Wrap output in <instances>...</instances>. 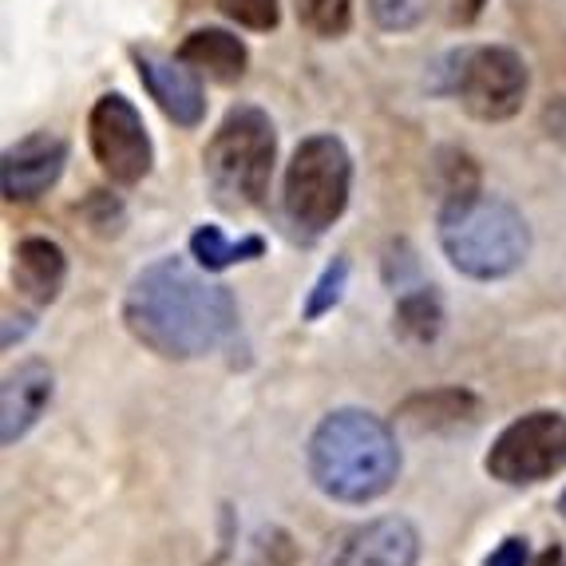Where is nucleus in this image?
<instances>
[{
    "mask_svg": "<svg viewBox=\"0 0 566 566\" xmlns=\"http://www.w3.org/2000/svg\"><path fill=\"white\" fill-rule=\"evenodd\" d=\"M123 325L163 360H199L230 340L238 305L227 285L210 282L182 258H159L127 285Z\"/></svg>",
    "mask_w": 566,
    "mask_h": 566,
    "instance_id": "obj_1",
    "label": "nucleus"
},
{
    "mask_svg": "<svg viewBox=\"0 0 566 566\" xmlns=\"http://www.w3.org/2000/svg\"><path fill=\"white\" fill-rule=\"evenodd\" d=\"M310 480L337 503L380 500L400 475L392 428L365 408H337L310 436Z\"/></svg>",
    "mask_w": 566,
    "mask_h": 566,
    "instance_id": "obj_2",
    "label": "nucleus"
},
{
    "mask_svg": "<svg viewBox=\"0 0 566 566\" xmlns=\"http://www.w3.org/2000/svg\"><path fill=\"white\" fill-rule=\"evenodd\" d=\"M440 250L463 277L500 282L511 277L531 254L527 218L495 195H468L440 207Z\"/></svg>",
    "mask_w": 566,
    "mask_h": 566,
    "instance_id": "obj_3",
    "label": "nucleus"
},
{
    "mask_svg": "<svg viewBox=\"0 0 566 566\" xmlns=\"http://www.w3.org/2000/svg\"><path fill=\"white\" fill-rule=\"evenodd\" d=\"M277 159V132L270 115L254 104L230 107L227 119L218 123L214 139L207 143L202 167L207 182L227 207H258L270 190Z\"/></svg>",
    "mask_w": 566,
    "mask_h": 566,
    "instance_id": "obj_4",
    "label": "nucleus"
},
{
    "mask_svg": "<svg viewBox=\"0 0 566 566\" xmlns=\"http://www.w3.org/2000/svg\"><path fill=\"white\" fill-rule=\"evenodd\" d=\"M353 195V159L337 135H310L285 163L282 207L297 234L322 238L345 214Z\"/></svg>",
    "mask_w": 566,
    "mask_h": 566,
    "instance_id": "obj_5",
    "label": "nucleus"
},
{
    "mask_svg": "<svg viewBox=\"0 0 566 566\" xmlns=\"http://www.w3.org/2000/svg\"><path fill=\"white\" fill-rule=\"evenodd\" d=\"M448 87L460 99V107L480 123L515 119L527 99L531 72L515 48L503 44H475L452 56Z\"/></svg>",
    "mask_w": 566,
    "mask_h": 566,
    "instance_id": "obj_6",
    "label": "nucleus"
},
{
    "mask_svg": "<svg viewBox=\"0 0 566 566\" xmlns=\"http://www.w3.org/2000/svg\"><path fill=\"white\" fill-rule=\"evenodd\" d=\"M491 480L507 483V488H531L566 468V416L555 408H538L520 420H511L488 460H483Z\"/></svg>",
    "mask_w": 566,
    "mask_h": 566,
    "instance_id": "obj_7",
    "label": "nucleus"
},
{
    "mask_svg": "<svg viewBox=\"0 0 566 566\" xmlns=\"http://www.w3.org/2000/svg\"><path fill=\"white\" fill-rule=\"evenodd\" d=\"M87 143L107 179L119 187H135L151 175V135L143 127L139 107L119 92H107L95 99L92 119H87Z\"/></svg>",
    "mask_w": 566,
    "mask_h": 566,
    "instance_id": "obj_8",
    "label": "nucleus"
},
{
    "mask_svg": "<svg viewBox=\"0 0 566 566\" xmlns=\"http://www.w3.org/2000/svg\"><path fill=\"white\" fill-rule=\"evenodd\" d=\"M420 558V535L400 515L345 527L325 543L322 566H416Z\"/></svg>",
    "mask_w": 566,
    "mask_h": 566,
    "instance_id": "obj_9",
    "label": "nucleus"
},
{
    "mask_svg": "<svg viewBox=\"0 0 566 566\" xmlns=\"http://www.w3.org/2000/svg\"><path fill=\"white\" fill-rule=\"evenodd\" d=\"M67 163V143L60 135L36 132L4 151L0 163V190L9 202H32L56 187Z\"/></svg>",
    "mask_w": 566,
    "mask_h": 566,
    "instance_id": "obj_10",
    "label": "nucleus"
},
{
    "mask_svg": "<svg viewBox=\"0 0 566 566\" xmlns=\"http://www.w3.org/2000/svg\"><path fill=\"white\" fill-rule=\"evenodd\" d=\"M135 67H139V80L147 84V92L167 119H175L179 127H199L207 99H202V84L195 76V67L182 64V60L159 56V52H135Z\"/></svg>",
    "mask_w": 566,
    "mask_h": 566,
    "instance_id": "obj_11",
    "label": "nucleus"
},
{
    "mask_svg": "<svg viewBox=\"0 0 566 566\" xmlns=\"http://www.w3.org/2000/svg\"><path fill=\"white\" fill-rule=\"evenodd\" d=\"M52 392H56V377L44 360H24L4 377V388H0V440H4V448L24 440L40 424V416L52 405Z\"/></svg>",
    "mask_w": 566,
    "mask_h": 566,
    "instance_id": "obj_12",
    "label": "nucleus"
},
{
    "mask_svg": "<svg viewBox=\"0 0 566 566\" xmlns=\"http://www.w3.org/2000/svg\"><path fill=\"white\" fill-rule=\"evenodd\" d=\"M483 412L480 397L460 385L428 388V392H412L405 405L397 408V424L412 428V432H455V428L475 424Z\"/></svg>",
    "mask_w": 566,
    "mask_h": 566,
    "instance_id": "obj_13",
    "label": "nucleus"
},
{
    "mask_svg": "<svg viewBox=\"0 0 566 566\" xmlns=\"http://www.w3.org/2000/svg\"><path fill=\"white\" fill-rule=\"evenodd\" d=\"M67 282V258L48 238H24L12 254V285L32 305H52Z\"/></svg>",
    "mask_w": 566,
    "mask_h": 566,
    "instance_id": "obj_14",
    "label": "nucleus"
},
{
    "mask_svg": "<svg viewBox=\"0 0 566 566\" xmlns=\"http://www.w3.org/2000/svg\"><path fill=\"white\" fill-rule=\"evenodd\" d=\"M179 60L218 84H234L245 76V44L227 29H195L179 48Z\"/></svg>",
    "mask_w": 566,
    "mask_h": 566,
    "instance_id": "obj_15",
    "label": "nucleus"
},
{
    "mask_svg": "<svg viewBox=\"0 0 566 566\" xmlns=\"http://www.w3.org/2000/svg\"><path fill=\"white\" fill-rule=\"evenodd\" d=\"M440 329H444V305H440V297H436L432 290H408L400 293L397 302V333L405 340H412V345H428V340L440 337Z\"/></svg>",
    "mask_w": 566,
    "mask_h": 566,
    "instance_id": "obj_16",
    "label": "nucleus"
},
{
    "mask_svg": "<svg viewBox=\"0 0 566 566\" xmlns=\"http://www.w3.org/2000/svg\"><path fill=\"white\" fill-rule=\"evenodd\" d=\"M190 254L199 258L202 270H227L234 262L262 254V242L258 238H245V242H227L218 227H199L190 238Z\"/></svg>",
    "mask_w": 566,
    "mask_h": 566,
    "instance_id": "obj_17",
    "label": "nucleus"
},
{
    "mask_svg": "<svg viewBox=\"0 0 566 566\" xmlns=\"http://www.w3.org/2000/svg\"><path fill=\"white\" fill-rule=\"evenodd\" d=\"M432 182H436V190H440L444 207L448 202L468 199V195H480V170H475V163L463 151H440L436 155Z\"/></svg>",
    "mask_w": 566,
    "mask_h": 566,
    "instance_id": "obj_18",
    "label": "nucleus"
},
{
    "mask_svg": "<svg viewBox=\"0 0 566 566\" xmlns=\"http://www.w3.org/2000/svg\"><path fill=\"white\" fill-rule=\"evenodd\" d=\"M297 20L313 36L337 40L353 29V0H293Z\"/></svg>",
    "mask_w": 566,
    "mask_h": 566,
    "instance_id": "obj_19",
    "label": "nucleus"
},
{
    "mask_svg": "<svg viewBox=\"0 0 566 566\" xmlns=\"http://www.w3.org/2000/svg\"><path fill=\"white\" fill-rule=\"evenodd\" d=\"M245 566H297V547L282 527H262L250 547V563Z\"/></svg>",
    "mask_w": 566,
    "mask_h": 566,
    "instance_id": "obj_20",
    "label": "nucleus"
},
{
    "mask_svg": "<svg viewBox=\"0 0 566 566\" xmlns=\"http://www.w3.org/2000/svg\"><path fill=\"white\" fill-rule=\"evenodd\" d=\"M368 12L385 32H408L424 20L428 0H368Z\"/></svg>",
    "mask_w": 566,
    "mask_h": 566,
    "instance_id": "obj_21",
    "label": "nucleus"
},
{
    "mask_svg": "<svg viewBox=\"0 0 566 566\" xmlns=\"http://www.w3.org/2000/svg\"><path fill=\"white\" fill-rule=\"evenodd\" d=\"M218 9L250 32H270V29H277V20H282L277 0H218Z\"/></svg>",
    "mask_w": 566,
    "mask_h": 566,
    "instance_id": "obj_22",
    "label": "nucleus"
},
{
    "mask_svg": "<svg viewBox=\"0 0 566 566\" xmlns=\"http://www.w3.org/2000/svg\"><path fill=\"white\" fill-rule=\"evenodd\" d=\"M345 277H349V265L345 262H333L329 270L322 274V282L313 285L310 302H305V317H322V313H329L333 305L340 302V290H345Z\"/></svg>",
    "mask_w": 566,
    "mask_h": 566,
    "instance_id": "obj_23",
    "label": "nucleus"
},
{
    "mask_svg": "<svg viewBox=\"0 0 566 566\" xmlns=\"http://www.w3.org/2000/svg\"><path fill=\"white\" fill-rule=\"evenodd\" d=\"M483 566H527V538H507V543H500Z\"/></svg>",
    "mask_w": 566,
    "mask_h": 566,
    "instance_id": "obj_24",
    "label": "nucleus"
},
{
    "mask_svg": "<svg viewBox=\"0 0 566 566\" xmlns=\"http://www.w3.org/2000/svg\"><path fill=\"white\" fill-rule=\"evenodd\" d=\"M547 132L555 135V139H566V99L547 107Z\"/></svg>",
    "mask_w": 566,
    "mask_h": 566,
    "instance_id": "obj_25",
    "label": "nucleus"
},
{
    "mask_svg": "<svg viewBox=\"0 0 566 566\" xmlns=\"http://www.w3.org/2000/svg\"><path fill=\"white\" fill-rule=\"evenodd\" d=\"M483 4H488V0H452V12L460 24H472V20L483 12Z\"/></svg>",
    "mask_w": 566,
    "mask_h": 566,
    "instance_id": "obj_26",
    "label": "nucleus"
},
{
    "mask_svg": "<svg viewBox=\"0 0 566 566\" xmlns=\"http://www.w3.org/2000/svg\"><path fill=\"white\" fill-rule=\"evenodd\" d=\"M531 566H563V547H547Z\"/></svg>",
    "mask_w": 566,
    "mask_h": 566,
    "instance_id": "obj_27",
    "label": "nucleus"
},
{
    "mask_svg": "<svg viewBox=\"0 0 566 566\" xmlns=\"http://www.w3.org/2000/svg\"><path fill=\"white\" fill-rule=\"evenodd\" d=\"M558 511H563V515H566V491H563V500H558Z\"/></svg>",
    "mask_w": 566,
    "mask_h": 566,
    "instance_id": "obj_28",
    "label": "nucleus"
}]
</instances>
